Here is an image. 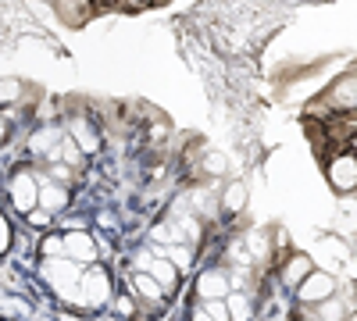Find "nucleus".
<instances>
[{
    "label": "nucleus",
    "mask_w": 357,
    "mask_h": 321,
    "mask_svg": "<svg viewBox=\"0 0 357 321\" xmlns=\"http://www.w3.org/2000/svg\"><path fill=\"white\" fill-rule=\"evenodd\" d=\"M296 297H301V304H325L336 297V279L329 272H311L301 285H296Z\"/></svg>",
    "instance_id": "nucleus-3"
},
{
    "label": "nucleus",
    "mask_w": 357,
    "mask_h": 321,
    "mask_svg": "<svg viewBox=\"0 0 357 321\" xmlns=\"http://www.w3.org/2000/svg\"><path fill=\"white\" fill-rule=\"evenodd\" d=\"M329 100H333L336 107H343V111H357V75L333 82V90H329Z\"/></svg>",
    "instance_id": "nucleus-9"
},
{
    "label": "nucleus",
    "mask_w": 357,
    "mask_h": 321,
    "mask_svg": "<svg viewBox=\"0 0 357 321\" xmlns=\"http://www.w3.org/2000/svg\"><path fill=\"white\" fill-rule=\"evenodd\" d=\"M25 218H29V221H33L36 228H47V225H50V214H47V211H40V208H36L33 214H25Z\"/></svg>",
    "instance_id": "nucleus-24"
},
{
    "label": "nucleus",
    "mask_w": 357,
    "mask_h": 321,
    "mask_svg": "<svg viewBox=\"0 0 357 321\" xmlns=\"http://www.w3.org/2000/svg\"><path fill=\"white\" fill-rule=\"evenodd\" d=\"M307 275H311V257L307 253H293L282 265V282L286 285H301Z\"/></svg>",
    "instance_id": "nucleus-11"
},
{
    "label": "nucleus",
    "mask_w": 357,
    "mask_h": 321,
    "mask_svg": "<svg viewBox=\"0 0 357 321\" xmlns=\"http://www.w3.org/2000/svg\"><path fill=\"white\" fill-rule=\"evenodd\" d=\"M65 257H68V260H75L79 268H82V265L89 268V265L97 260V243L89 240L82 228H75V232H68V236H65Z\"/></svg>",
    "instance_id": "nucleus-7"
},
{
    "label": "nucleus",
    "mask_w": 357,
    "mask_h": 321,
    "mask_svg": "<svg viewBox=\"0 0 357 321\" xmlns=\"http://www.w3.org/2000/svg\"><path fill=\"white\" fill-rule=\"evenodd\" d=\"M57 15H61L68 25H82L86 15H89V4L86 0H57Z\"/></svg>",
    "instance_id": "nucleus-15"
},
{
    "label": "nucleus",
    "mask_w": 357,
    "mask_h": 321,
    "mask_svg": "<svg viewBox=\"0 0 357 321\" xmlns=\"http://www.w3.org/2000/svg\"><path fill=\"white\" fill-rule=\"evenodd\" d=\"M225 307H229V321H250V314H254L247 293H229L225 297Z\"/></svg>",
    "instance_id": "nucleus-17"
},
{
    "label": "nucleus",
    "mask_w": 357,
    "mask_h": 321,
    "mask_svg": "<svg viewBox=\"0 0 357 321\" xmlns=\"http://www.w3.org/2000/svg\"><path fill=\"white\" fill-rule=\"evenodd\" d=\"M4 139H8V122L0 118V143H4Z\"/></svg>",
    "instance_id": "nucleus-26"
},
{
    "label": "nucleus",
    "mask_w": 357,
    "mask_h": 321,
    "mask_svg": "<svg viewBox=\"0 0 357 321\" xmlns=\"http://www.w3.org/2000/svg\"><path fill=\"white\" fill-rule=\"evenodd\" d=\"M193 321H215V318H207V314H204V311L197 307V311H193Z\"/></svg>",
    "instance_id": "nucleus-25"
},
{
    "label": "nucleus",
    "mask_w": 357,
    "mask_h": 321,
    "mask_svg": "<svg viewBox=\"0 0 357 321\" xmlns=\"http://www.w3.org/2000/svg\"><path fill=\"white\" fill-rule=\"evenodd\" d=\"M204 168H207V175H222L229 168V157L225 154H207L204 157Z\"/></svg>",
    "instance_id": "nucleus-21"
},
{
    "label": "nucleus",
    "mask_w": 357,
    "mask_h": 321,
    "mask_svg": "<svg viewBox=\"0 0 357 321\" xmlns=\"http://www.w3.org/2000/svg\"><path fill=\"white\" fill-rule=\"evenodd\" d=\"M132 289H136L143 300H151V304H158V300L165 297V289H161L151 275H146V272H136V275H132Z\"/></svg>",
    "instance_id": "nucleus-16"
},
{
    "label": "nucleus",
    "mask_w": 357,
    "mask_h": 321,
    "mask_svg": "<svg viewBox=\"0 0 357 321\" xmlns=\"http://www.w3.org/2000/svg\"><path fill=\"white\" fill-rule=\"evenodd\" d=\"M114 307H118V314H122V318H132V314H136V304H132L129 297H118Z\"/></svg>",
    "instance_id": "nucleus-23"
},
{
    "label": "nucleus",
    "mask_w": 357,
    "mask_h": 321,
    "mask_svg": "<svg viewBox=\"0 0 357 321\" xmlns=\"http://www.w3.org/2000/svg\"><path fill=\"white\" fill-rule=\"evenodd\" d=\"M11 203H15V211H22V214H33L40 208V182L29 171H18L11 179Z\"/></svg>",
    "instance_id": "nucleus-4"
},
{
    "label": "nucleus",
    "mask_w": 357,
    "mask_h": 321,
    "mask_svg": "<svg viewBox=\"0 0 357 321\" xmlns=\"http://www.w3.org/2000/svg\"><path fill=\"white\" fill-rule=\"evenodd\" d=\"M68 139L75 143L82 154H97V150H100V136H97L93 125L82 118V114H75V118L68 122Z\"/></svg>",
    "instance_id": "nucleus-8"
},
{
    "label": "nucleus",
    "mask_w": 357,
    "mask_h": 321,
    "mask_svg": "<svg viewBox=\"0 0 357 321\" xmlns=\"http://www.w3.org/2000/svg\"><path fill=\"white\" fill-rule=\"evenodd\" d=\"M301 321H311V318H301Z\"/></svg>",
    "instance_id": "nucleus-27"
},
{
    "label": "nucleus",
    "mask_w": 357,
    "mask_h": 321,
    "mask_svg": "<svg viewBox=\"0 0 357 321\" xmlns=\"http://www.w3.org/2000/svg\"><path fill=\"white\" fill-rule=\"evenodd\" d=\"M311 321H343L347 318V304L343 300H325V304H314V311L307 314Z\"/></svg>",
    "instance_id": "nucleus-14"
},
{
    "label": "nucleus",
    "mask_w": 357,
    "mask_h": 321,
    "mask_svg": "<svg viewBox=\"0 0 357 321\" xmlns=\"http://www.w3.org/2000/svg\"><path fill=\"white\" fill-rule=\"evenodd\" d=\"M47 282L57 297H65V300H79V279H82V268L75 265V260L61 257V260H47V268H43Z\"/></svg>",
    "instance_id": "nucleus-1"
},
{
    "label": "nucleus",
    "mask_w": 357,
    "mask_h": 321,
    "mask_svg": "<svg viewBox=\"0 0 357 321\" xmlns=\"http://www.w3.org/2000/svg\"><path fill=\"white\" fill-rule=\"evenodd\" d=\"M229 285H232V275L222 272V268H211L197 279V297L207 304V300H225L229 297Z\"/></svg>",
    "instance_id": "nucleus-6"
},
{
    "label": "nucleus",
    "mask_w": 357,
    "mask_h": 321,
    "mask_svg": "<svg viewBox=\"0 0 357 321\" xmlns=\"http://www.w3.org/2000/svg\"><path fill=\"white\" fill-rule=\"evenodd\" d=\"M22 97V82L18 79H0V104H11Z\"/></svg>",
    "instance_id": "nucleus-18"
},
{
    "label": "nucleus",
    "mask_w": 357,
    "mask_h": 321,
    "mask_svg": "<svg viewBox=\"0 0 357 321\" xmlns=\"http://www.w3.org/2000/svg\"><path fill=\"white\" fill-rule=\"evenodd\" d=\"M11 246V225H8V218L0 214V253H4Z\"/></svg>",
    "instance_id": "nucleus-22"
},
{
    "label": "nucleus",
    "mask_w": 357,
    "mask_h": 321,
    "mask_svg": "<svg viewBox=\"0 0 357 321\" xmlns=\"http://www.w3.org/2000/svg\"><path fill=\"white\" fill-rule=\"evenodd\" d=\"M329 182H333L336 193L357 189V157H350V154L333 157V161H329Z\"/></svg>",
    "instance_id": "nucleus-5"
},
{
    "label": "nucleus",
    "mask_w": 357,
    "mask_h": 321,
    "mask_svg": "<svg viewBox=\"0 0 357 321\" xmlns=\"http://www.w3.org/2000/svg\"><path fill=\"white\" fill-rule=\"evenodd\" d=\"M222 208H225L229 214H240V211L247 208V186H243V182H229L225 193H222Z\"/></svg>",
    "instance_id": "nucleus-13"
},
{
    "label": "nucleus",
    "mask_w": 357,
    "mask_h": 321,
    "mask_svg": "<svg viewBox=\"0 0 357 321\" xmlns=\"http://www.w3.org/2000/svg\"><path fill=\"white\" fill-rule=\"evenodd\" d=\"M111 300V279L104 268H86L79 279V307H100Z\"/></svg>",
    "instance_id": "nucleus-2"
},
{
    "label": "nucleus",
    "mask_w": 357,
    "mask_h": 321,
    "mask_svg": "<svg viewBox=\"0 0 357 321\" xmlns=\"http://www.w3.org/2000/svg\"><path fill=\"white\" fill-rule=\"evenodd\" d=\"M200 311H204L207 318H215V321H229V307H225V300H207Z\"/></svg>",
    "instance_id": "nucleus-20"
},
{
    "label": "nucleus",
    "mask_w": 357,
    "mask_h": 321,
    "mask_svg": "<svg viewBox=\"0 0 357 321\" xmlns=\"http://www.w3.org/2000/svg\"><path fill=\"white\" fill-rule=\"evenodd\" d=\"M68 208V189L57 186V182H43L40 186V211L54 214V211H65Z\"/></svg>",
    "instance_id": "nucleus-10"
},
{
    "label": "nucleus",
    "mask_w": 357,
    "mask_h": 321,
    "mask_svg": "<svg viewBox=\"0 0 357 321\" xmlns=\"http://www.w3.org/2000/svg\"><path fill=\"white\" fill-rule=\"evenodd\" d=\"M40 250H43V257H47V260H61V257H65V240H57V236H47Z\"/></svg>",
    "instance_id": "nucleus-19"
},
{
    "label": "nucleus",
    "mask_w": 357,
    "mask_h": 321,
    "mask_svg": "<svg viewBox=\"0 0 357 321\" xmlns=\"http://www.w3.org/2000/svg\"><path fill=\"white\" fill-rule=\"evenodd\" d=\"M146 275H151L165 289V293H172V289L178 285V268L172 265V260H165V257H154V265H151V272H146Z\"/></svg>",
    "instance_id": "nucleus-12"
}]
</instances>
